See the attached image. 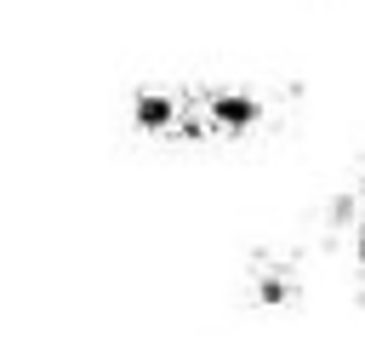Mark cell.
I'll return each instance as SVG.
<instances>
[{"label":"cell","mask_w":365,"mask_h":343,"mask_svg":"<svg viewBox=\"0 0 365 343\" xmlns=\"http://www.w3.org/2000/svg\"><path fill=\"white\" fill-rule=\"evenodd\" d=\"M279 97L262 86H228V80H160L131 91V131L171 149H222L251 143L274 126Z\"/></svg>","instance_id":"obj_1"}]
</instances>
